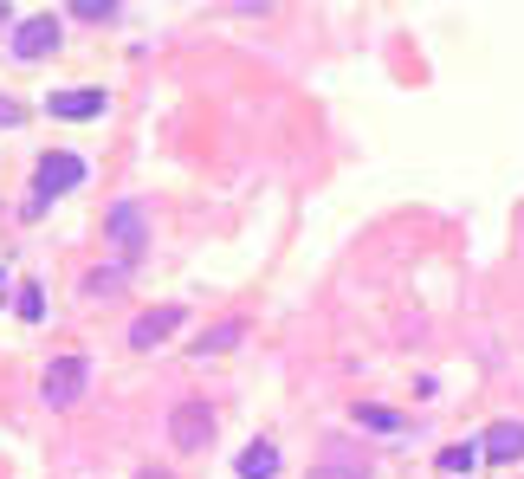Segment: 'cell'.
<instances>
[{
  "instance_id": "1",
  "label": "cell",
  "mask_w": 524,
  "mask_h": 479,
  "mask_svg": "<svg viewBox=\"0 0 524 479\" xmlns=\"http://www.w3.org/2000/svg\"><path fill=\"white\" fill-rule=\"evenodd\" d=\"M78 182H85V162H78L72 149H52V156H39V169H33V201H26V221H39V214H46V201H52V195H72Z\"/></svg>"
},
{
  "instance_id": "2",
  "label": "cell",
  "mask_w": 524,
  "mask_h": 479,
  "mask_svg": "<svg viewBox=\"0 0 524 479\" xmlns=\"http://www.w3.org/2000/svg\"><path fill=\"white\" fill-rule=\"evenodd\" d=\"M104 240H110V253H117L123 266H136V259L149 253V214H143V201H117V208L104 214Z\"/></svg>"
},
{
  "instance_id": "3",
  "label": "cell",
  "mask_w": 524,
  "mask_h": 479,
  "mask_svg": "<svg viewBox=\"0 0 524 479\" xmlns=\"http://www.w3.org/2000/svg\"><path fill=\"white\" fill-rule=\"evenodd\" d=\"M85 382H91V363L78 357V350H65V357H52L46 382H39V395H46V408H78Z\"/></svg>"
},
{
  "instance_id": "4",
  "label": "cell",
  "mask_w": 524,
  "mask_h": 479,
  "mask_svg": "<svg viewBox=\"0 0 524 479\" xmlns=\"http://www.w3.org/2000/svg\"><path fill=\"white\" fill-rule=\"evenodd\" d=\"M169 441H175V454H208V441H214L208 402H175L169 408Z\"/></svg>"
},
{
  "instance_id": "5",
  "label": "cell",
  "mask_w": 524,
  "mask_h": 479,
  "mask_svg": "<svg viewBox=\"0 0 524 479\" xmlns=\"http://www.w3.org/2000/svg\"><path fill=\"white\" fill-rule=\"evenodd\" d=\"M7 46H13V59H46V52L59 46V13H26Z\"/></svg>"
},
{
  "instance_id": "6",
  "label": "cell",
  "mask_w": 524,
  "mask_h": 479,
  "mask_svg": "<svg viewBox=\"0 0 524 479\" xmlns=\"http://www.w3.org/2000/svg\"><path fill=\"white\" fill-rule=\"evenodd\" d=\"M479 460H492V467H512V460H524V421H492L486 441H479Z\"/></svg>"
},
{
  "instance_id": "7",
  "label": "cell",
  "mask_w": 524,
  "mask_h": 479,
  "mask_svg": "<svg viewBox=\"0 0 524 479\" xmlns=\"http://www.w3.org/2000/svg\"><path fill=\"white\" fill-rule=\"evenodd\" d=\"M104 91H91V85H78V91H52L46 98V111L52 117H65V123H91V117H104Z\"/></svg>"
},
{
  "instance_id": "8",
  "label": "cell",
  "mask_w": 524,
  "mask_h": 479,
  "mask_svg": "<svg viewBox=\"0 0 524 479\" xmlns=\"http://www.w3.org/2000/svg\"><path fill=\"white\" fill-rule=\"evenodd\" d=\"M182 318H188L182 305H162V311H143V318L130 324V344H136V350H156L162 337H175V331H182Z\"/></svg>"
},
{
  "instance_id": "9",
  "label": "cell",
  "mask_w": 524,
  "mask_h": 479,
  "mask_svg": "<svg viewBox=\"0 0 524 479\" xmlns=\"http://www.w3.org/2000/svg\"><path fill=\"white\" fill-rule=\"evenodd\" d=\"M233 344H246V324H240V318H227V324H214V331H201L188 357H201V363H208V357H220V350H233Z\"/></svg>"
},
{
  "instance_id": "10",
  "label": "cell",
  "mask_w": 524,
  "mask_h": 479,
  "mask_svg": "<svg viewBox=\"0 0 524 479\" xmlns=\"http://www.w3.org/2000/svg\"><path fill=\"white\" fill-rule=\"evenodd\" d=\"M240 479H279V447L272 441H253L240 454Z\"/></svg>"
},
{
  "instance_id": "11",
  "label": "cell",
  "mask_w": 524,
  "mask_h": 479,
  "mask_svg": "<svg viewBox=\"0 0 524 479\" xmlns=\"http://www.w3.org/2000/svg\"><path fill=\"white\" fill-rule=\"evenodd\" d=\"M434 467H440V473H473V467H479V441H453V447H440Z\"/></svg>"
},
{
  "instance_id": "12",
  "label": "cell",
  "mask_w": 524,
  "mask_h": 479,
  "mask_svg": "<svg viewBox=\"0 0 524 479\" xmlns=\"http://www.w3.org/2000/svg\"><path fill=\"white\" fill-rule=\"evenodd\" d=\"M13 305H20V318H26V324H39V318H46V292H39V279H20Z\"/></svg>"
},
{
  "instance_id": "13",
  "label": "cell",
  "mask_w": 524,
  "mask_h": 479,
  "mask_svg": "<svg viewBox=\"0 0 524 479\" xmlns=\"http://www.w3.org/2000/svg\"><path fill=\"white\" fill-rule=\"evenodd\" d=\"M356 421H363V428H376V434H402V428H408V421L395 415V408H376V402H369V408H356Z\"/></svg>"
},
{
  "instance_id": "14",
  "label": "cell",
  "mask_w": 524,
  "mask_h": 479,
  "mask_svg": "<svg viewBox=\"0 0 524 479\" xmlns=\"http://www.w3.org/2000/svg\"><path fill=\"white\" fill-rule=\"evenodd\" d=\"M110 292H123V266L117 272H85V298H110Z\"/></svg>"
},
{
  "instance_id": "15",
  "label": "cell",
  "mask_w": 524,
  "mask_h": 479,
  "mask_svg": "<svg viewBox=\"0 0 524 479\" xmlns=\"http://www.w3.org/2000/svg\"><path fill=\"white\" fill-rule=\"evenodd\" d=\"M311 479H369V467H356V460H324V467H311Z\"/></svg>"
},
{
  "instance_id": "16",
  "label": "cell",
  "mask_w": 524,
  "mask_h": 479,
  "mask_svg": "<svg viewBox=\"0 0 524 479\" xmlns=\"http://www.w3.org/2000/svg\"><path fill=\"white\" fill-rule=\"evenodd\" d=\"M26 111H20V104H7V98H0V123H7V130H13V123H20Z\"/></svg>"
},
{
  "instance_id": "17",
  "label": "cell",
  "mask_w": 524,
  "mask_h": 479,
  "mask_svg": "<svg viewBox=\"0 0 524 479\" xmlns=\"http://www.w3.org/2000/svg\"><path fill=\"white\" fill-rule=\"evenodd\" d=\"M136 479H175V473H162V467H143V473H136Z\"/></svg>"
},
{
  "instance_id": "18",
  "label": "cell",
  "mask_w": 524,
  "mask_h": 479,
  "mask_svg": "<svg viewBox=\"0 0 524 479\" xmlns=\"http://www.w3.org/2000/svg\"><path fill=\"white\" fill-rule=\"evenodd\" d=\"M0 298H7V272H0Z\"/></svg>"
},
{
  "instance_id": "19",
  "label": "cell",
  "mask_w": 524,
  "mask_h": 479,
  "mask_svg": "<svg viewBox=\"0 0 524 479\" xmlns=\"http://www.w3.org/2000/svg\"><path fill=\"white\" fill-rule=\"evenodd\" d=\"M0 20H7V7H0Z\"/></svg>"
}]
</instances>
